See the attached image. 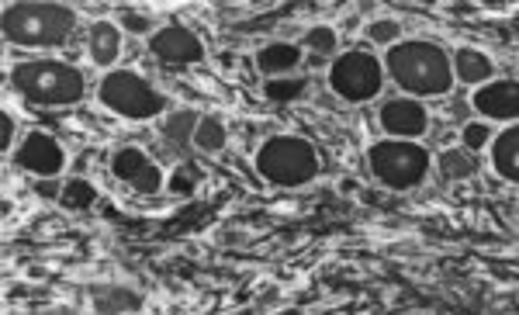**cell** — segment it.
Segmentation results:
<instances>
[{
	"label": "cell",
	"mask_w": 519,
	"mask_h": 315,
	"mask_svg": "<svg viewBox=\"0 0 519 315\" xmlns=\"http://www.w3.org/2000/svg\"><path fill=\"white\" fill-rule=\"evenodd\" d=\"M385 73L419 101L450 94V87L457 84L450 52L433 39H402L395 49L385 52Z\"/></svg>",
	"instance_id": "1"
},
{
	"label": "cell",
	"mask_w": 519,
	"mask_h": 315,
	"mask_svg": "<svg viewBox=\"0 0 519 315\" xmlns=\"http://www.w3.org/2000/svg\"><path fill=\"white\" fill-rule=\"evenodd\" d=\"M4 39L21 49H56L77 28V7L63 0H18L4 7Z\"/></svg>",
	"instance_id": "2"
},
{
	"label": "cell",
	"mask_w": 519,
	"mask_h": 315,
	"mask_svg": "<svg viewBox=\"0 0 519 315\" xmlns=\"http://www.w3.org/2000/svg\"><path fill=\"white\" fill-rule=\"evenodd\" d=\"M11 87L35 108H70L84 101L87 80L63 59H28L11 70Z\"/></svg>",
	"instance_id": "3"
},
{
	"label": "cell",
	"mask_w": 519,
	"mask_h": 315,
	"mask_svg": "<svg viewBox=\"0 0 519 315\" xmlns=\"http://www.w3.org/2000/svg\"><path fill=\"white\" fill-rule=\"evenodd\" d=\"M257 174L274 187H305L319 177V153L302 135H270L253 156Z\"/></svg>",
	"instance_id": "4"
},
{
	"label": "cell",
	"mask_w": 519,
	"mask_h": 315,
	"mask_svg": "<svg viewBox=\"0 0 519 315\" xmlns=\"http://www.w3.org/2000/svg\"><path fill=\"white\" fill-rule=\"evenodd\" d=\"M367 167H371V174L381 187L405 194L426 184V177L433 170V156L423 142L381 139L367 149Z\"/></svg>",
	"instance_id": "5"
},
{
	"label": "cell",
	"mask_w": 519,
	"mask_h": 315,
	"mask_svg": "<svg viewBox=\"0 0 519 315\" xmlns=\"http://www.w3.org/2000/svg\"><path fill=\"white\" fill-rule=\"evenodd\" d=\"M97 101L108 111H115L118 118H129V122H149V118H160L167 111V97L132 70L104 73L101 84H97Z\"/></svg>",
	"instance_id": "6"
},
{
	"label": "cell",
	"mask_w": 519,
	"mask_h": 315,
	"mask_svg": "<svg viewBox=\"0 0 519 315\" xmlns=\"http://www.w3.org/2000/svg\"><path fill=\"white\" fill-rule=\"evenodd\" d=\"M385 59L374 56L367 49H350L340 52L329 66V87L333 94H340L346 104H367L381 94L385 87Z\"/></svg>",
	"instance_id": "7"
},
{
	"label": "cell",
	"mask_w": 519,
	"mask_h": 315,
	"mask_svg": "<svg viewBox=\"0 0 519 315\" xmlns=\"http://www.w3.org/2000/svg\"><path fill=\"white\" fill-rule=\"evenodd\" d=\"M149 52L170 70H187V66H198L205 59V42L187 25H163L149 39Z\"/></svg>",
	"instance_id": "8"
},
{
	"label": "cell",
	"mask_w": 519,
	"mask_h": 315,
	"mask_svg": "<svg viewBox=\"0 0 519 315\" xmlns=\"http://www.w3.org/2000/svg\"><path fill=\"white\" fill-rule=\"evenodd\" d=\"M14 163L18 170H28L35 177H59L66 170V149L56 135L49 132H28L14 149Z\"/></svg>",
	"instance_id": "9"
},
{
	"label": "cell",
	"mask_w": 519,
	"mask_h": 315,
	"mask_svg": "<svg viewBox=\"0 0 519 315\" xmlns=\"http://www.w3.org/2000/svg\"><path fill=\"white\" fill-rule=\"evenodd\" d=\"M378 122L388 139L419 142L430 132V111H426V104L419 97H391V101L381 104Z\"/></svg>",
	"instance_id": "10"
},
{
	"label": "cell",
	"mask_w": 519,
	"mask_h": 315,
	"mask_svg": "<svg viewBox=\"0 0 519 315\" xmlns=\"http://www.w3.org/2000/svg\"><path fill=\"white\" fill-rule=\"evenodd\" d=\"M111 174L122 180L125 187H132L135 194H160V191H167V174H163V170L135 146L115 149V156H111Z\"/></svg>",
	"instance_id": "11"
},
{
	"label": "cell",
	"mask_w": 519,
	"mask_h": 315,
	"mask_svg": "<svg viewBox=\"0 0 519 315\" xmlns=\"http://www.w3.org/2000/svg\"><path fill=\"white\" fill-rule=\"evenodd\" d=\"M471 108H475L485 122L519 125V80L495 77L492 84L478 87L475 94H471Z\"/></svg>",
	"instance_id": "12"
},
{
	"label": "cell",
	"mask_w": 519,
	"mask_h": 315,
	"mask_svg": "<svg viewBox=\"0 0 519 315\" xmlns=\"http://www.w3.org/2000/svg\"><path fill=\"white\" fill-rule=\"evenodd\" d=\"M450 63H454V80L464 87H485L495 80V63L488 52L481 49H471V45H461V49L450 56Z\"/></svg>",
	"instance_id": "13"
},
{
	"label": "cell",
	"mask_w": 519,
	"mask_h": 315,
	"mask_svg": "<svg viewBox=\"0 0 519 315\" xmlns=\"http://www.w3.org/2000/svg\"><path fill=\"white\" fill-rule=\"evenodd\" d=\"M302 63V45L295 42H270L257 49V70L267 80L295 77V66Z\"/></svg>",
	"instance_id": "14"
},
{
	"label": "cell",
	"mask_w": 519,
	"mask_h": 315,
	"mask_svg": "<svg viewBox=\"0 0 519 315\" xmlns=\"http://www.w3.org/2000/svg\"><path fill=\"white\" fill-rule=\"evenodd\" d=\"M488 153H492L495 177H502L506 184H519V125H506L502 132H495Z\"/></svg>",
	"instance_id": "15"
},
{
	"label": "cell",
	"mask_w": 519,
	"mask_h": 315,
	"mask_svg": "<svg viewBox=\"0 0 519 315\" xmlns=\"http://www.w3.org/2000/svg\"><path fill=\"white\" fill-rule=\"evenodd\" d=\"M87 52L97 66H115L122 56V28L111 21H94L87 35Z\"/></svg>",
	"instance_id": "16"
},
{
	"label": "cell",
	"mask_w": 519,
	"mask_h": 315,
	"mask_svg": "<svg viewBox=\"0 0 519 315\" xmlns=\"http://www.w3.org/2000/svg\"><path fill=\"white\" fill-rule=\"evenodd\" d=\"M142 298L132 288H97L94 291V309L97 315H129L139 312Z\"/></svg>",
	"instance_id": "17"
},
{
	"label": "cell",
	"mask_w": 519,
	"mask_h": 315,
	"mask_svg": "<svg viewBox=\"0 0 519 315\" xmlns=\"http://www.w3.org/2000/svg\"><path fill=\"white\" fill-rule=\"evenodd\" d=\"M225 146H229V125L218 115H201V125L198 132H194V149H201V153L208 156H218Z\"/></svg>",
	"instance_id": "18"
},
{
	"label": "cell",
	"mask_w": 519,
	"mask_h": 315,
	"mask_svg": "<svg viewBox=\"0 0 519 315\" xmlns=\"http://www.w3.org/2000/svg\"><path fill=\"white\" fill-rule=\"evenodd\" d=\"M201 125V115L194 108H180V111H170L167 122L160 125L163 139H170L173 146H187V142H194V132H198Z\"/></svg>",
	"instance_id": "19"
},
{
	"label": "cell",
	"mask_w": 519,
	"mask_h": 315,
	"mask_svg": "<svg viewBox=\"0 0 519 315\" xmlns=\"http://www.w3.org/2000/svg\"><path fill=\"white\" fill-rule=\"evenodd\" d=\"M475 170H478L475 153H468L464 146L443 149V153H440V174H443V180H468V177H475Z\"/></svg>",
	"instance_id": "20"
},
{
	"label": "cell",
	"mask_w": 519,
	"mask_h": 315,
	"mask_svg": "<svg viewBox=\"0 0 519 315\" xmlns=\"http://www.w3.org/2000/svg\"><path fill=\"white\" fill-rule=\"evenodd\" d=\"M97 201V187L84 177H73L63 184V194H59V205L70 208V212H84Z\"/></svg>",
	"instance_id": "21"
},
{
	"label": "cell",
	"mask_w": 519,
	"mask_h": 315,
	"mask_svg": "<svg viewBox=\"0 0 519 315\" xmlns=\"http://www.w3.org/2000/svg\"><path fill=\"white\" fill-rule=\"evenodd\" d=\"M308 90V80L305 77H277V80H263V97L274 104H288V101H298Z\"/></svg>",
	"instance_id": "22"
},
{
	"label": "cell",
	"mask_w": 519,
	"mask_h": 315,
	"mask_svg": "<svg viewBox=\"0 0 519 315\" xmlns=\"http://www.w3.org/2000/svg\"><path fill=\"white\" fill-rule=\"evenodd\" d=\"M302 45L308 52H315V56H333L336 59V49H340V35H336L333 25H312L305 32Z\"/></svg>",
	"instance_id": "23"
},
{
	"label": "cell",
	"mask_w": 519,
	"mask_h": 315,
	"mask_svg": "<svg viewBox=\"0 0 519 315\" xmlns=\"http://www.w3.org/2000/svg\"><path fill=\"white\" fill-rule=\"evenodd\" d=\"M364 35H367V42L371 45H381V49H395L398 42H402V21H395V18H374L371 25L364 28Z\"/></svg>",
	"instance_id": "24"
},
{
	"label": "cell",
	"mask_w": 519,
	"mask_h": 315,
	"mask_svg": "<svg viewBox=\"0 0 519 315\" xmlns=\"http://www.w3.org/2000/svg\"><path fill=\"white\" fill-rule=\"evenodd\" d=\"M118 28L122 32H132V35H149L153 39L156 35V18L146 11H139V7H118Z\"/></svg>",
	"instance_id": "25"
},
{
	"label": "cell",
	"mask_w": 519,
	"mask_h": 315,
	"mask_svg": "<svg viewBox=\"0 0 519 315\" xmlns=\"http://www.w3.org/2000/svg\"><path fill=\"white\" fill-rule=\"evenodd\" d=\"M198 180H201V170L191 167V163H180L173 167V174L167 177V191L177 194V198H191L198 191Z\"/></svg>",
	"instance_id": "26"
},
{
	"label": "cell",
	"mask_w": 519,
	"mask_h": 315,
	"mask_svg": "<svg viewBox=\"0 0 519 315\" xmlns=\"http://www.w3.org/2000/svg\"><path fill=\"white\" fill-rule=\"evenodd\" d=\"M461 146L468 149V153H481V149H488L492 146V139H495V132H492V125L488 122H468L464 125V132H461Z\"/></svg>",
	"instance_id": "27"
},
{
	"label": "cell",
	"mask_w": 519,
	"mask_h": 315,
	"mask_svg": "<svg viewBox=\"0 0 519 315\" xmlns=\"http://www.w3.org/2000/svg\"><path fill=\"white\" fill-rule=\"evenodd\" d=\"M0 122H4V139H0L4 153H7V149H18V146H14V118H11V111H4V115H0Z\"/></svg>",
	"instance_id": "28"
},
{
	"label": "cell",
	"mask_w": 519,
	"mask_h": 315,
	"mask_svg": "<svg viewBox=\"0 0 519 315\" xmlns=\"http://www.w3.org/2000/svg\"><path fill=\"white\" fill-rule=\"evenodd\" d=\"M35 191H39L42 198H59V194H63V187L56 184V177H42L39 184H35Z\"/></svg>",
	"instance_id": "29"
}]
</instances>
